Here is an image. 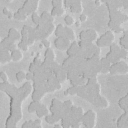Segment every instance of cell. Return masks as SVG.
Returning <instances> with one entry per match:
<instances>
[{"label":"cell","mask_w":128,"mask_h":128,"mask_svg":"<svg viewBox=\"0 0 128 128\" xmlns=\"http://www.w3.org/2000/svg\"><path fill=\"white\" fill-rule=\"evenodd\" d=\"M120 55H121V58L122 59H127L128 58V50L124 49V48H121L120 50Z\"/></svg>","instance_id":"cell-29"},{"label":"cell","mask_w":128,"mask_h":128,"mask_svg":"<svg viewBox=\"0 0 128 128\" xmlns=\"http://www.w3.org/2000/svg\"><path fill=\"white\" fill-rule=\"evenodd\" d=\"M116 121H117V119H116V118H113V119H112V122H116Z\"/></svg>","instance_id":"cell-46"},{"label":"cell","mask_w":128,"mask_h":128,"mask_svg":"<svg viewBox=\"0 0 128 128\" xmlns=\"http://www.w3.org/2000/svg\"><path fill=\"white\" fill-rule=\"evenodd\" d=\"M9 38H11L12 40L14 41H17V40H20L22 39V35H21V32H19L16 28H10L8 30V35H7Z\"/></svg>","instance_id":"cell-9"},{"label":"cell","mask_w":128,"mask_h":128,"mask_svg":"<svg viewBox=\"0 0 128 128\" xmlns=\"http://www.w3.org/2000/svg\"><path fill=\"white\" fill-rule=\"evenodd\" d=\"M18 48H20V49H21L22 51H24V52H27L28 49H29V46H28L27 43H24V42L20 41V42L18 43Z\"/></svg>","instance_id":"cell-26"},{"label":"cell","mask_w":128,"mask_h":128,"mask_svg":"<svg viewBox=\"0 0 128 128\" xmlns=\"http://www.w3.org/2000/svg\"><path fill=\"white\" fill-rule=\"evenodd\" d=\"M41 42H42V44L44 45V47H45L46 49H48V48H50V46H51V43H50V41H49V40H47V39H45V40H42Z\"/></svg>","instance_id":"cell-31"},{"label":"cell","mask_w":128,"mask_h":128,"mask_svg":"<svg viewBox=\"0 0 128 128\" xmlns=\"http://www.w3.org/2000/svg\"><path fill=\"white\" fill-rule=\"evenodd\" d=\"M0 79L2 80V82H8V76L4 71L0 73Z\"/></svg>","instance_id":"cell-30"},{"label":"cell","mask_w":128,"mask_h":128,"mask_svg":"<svg viewBox=\"0 0 128 128\" xmlns=\"http://www.w3.org/2000/svg\"><path fill=\"white\" fill-rule=\"evenodd\" d=\"M97 37L98 34L94 29H87V30H83L79 33V39L80 41L83 40H89L91 42H95V40L97 41Z\"/></svg>","instance_id":"cell-5"},{"label":"cell","mask_w":128,"mask_h":128,"mask_svg":"<svg viewBox=\"0 0 128 128\" xmlns=\"http://www.w3.org/2000/svg\"><path fill=\"white\" fill-rule=\"evenodd\" d=\"M52 5L54 8H64V1L61 0H53Z\"/></svg>","instance_id":"cell-20"},{"label":"cell","mask_w":128,"mask_h":128,"mask_svg":"<svg viewBox=\"0 0 128 128\" xmlns=\"http://www.w3.org/2000/svg\"><path fill=\"white\" fill-rule=\"evenodd\" d=\"M2 12H3V14H4V15H6V16H7L9 19L14 18V14H12V13H11V11H10L8 8L4 7V8H3V10H2Z\"/></svg>","instance_id":"cell-27"},{"label":"cell","mask_w":128,"mask_h":128,"mask_svg":"<svg viewBox=\"0 0 128 128\" xmlns=\"http://www.w3.org/2000/svg\"><path fill=\"white\" fill-rule=\"evenodd\" d=\"M100 103H101V108H107V107H109V101L104 96H101L100 97Z\"/></svg>","instance_id":"cell-24"},{"label":"cell","mask_w":128,"mask_h":128,"mask_svg":"<svg viewBox=\"0 0 128 128\" xmlns=\"http://www.w3.org/2000/svg\"><path fill=\"white\" fill-rule=\"evenodd\" d=\"M16 79L18 82H23L24 79H26V73L24 71H18L16 73Z\"/></svg>","instance_id":"cell-18"},{"label":"cell","mask_w":128,"mask_h":128,"mask_svg":"<svg viewBox=\"0 0 128 128\" xmlns=\"http://www.w3.org/2000/svg\"><path fill=\"white\" fill-rule=\"evenodd\" d=\"M69 94L70 95H77V92H78V86H71L70 88L67 89Z\"/></svg>","instance_id":"cell-28"},{"label":"cell","mask_w":128,"mask_h":128,"mask_svg":"<svg viewBox=\"0 0 128 128\" xmlns=\"http://www.w3.org/2000/svg\"><path fill=\"white\" fill-rule=\"evenodd\" d=\"M31 95H32V101L40 102V101L43 99L45 93H43V92H41V91H38V90H33V92H32Z\"/></svg>","instance_id":"cell-11"},{"label":"cell","mask_w":128,"mask_h":128,"mask_svg":"<svg viewBox=\"0 0 128 128\" xmlns=\"http://www.w3.org/2000/svg\"><path fill=\"white\" fill-rule=\"evenodd\" d=\"M122 8L128 9V0H123L122 1Z\"/></svg>","instance_id":"cell-38"},{"label":"cell","mask_w":128,"mask_h":128,"mask_svg":"<svg viewBox=\"0 0 128 128\" xmlns=\"http://www.w3.org/2000/svg\"><path fill=\"white\" fill-rule=\"evenodd\" d=\"M101 3H102V2H101L100 0H96V1L94 2V4H95L96 6H100V5H101Z\"/></svg>","instance_id":"cell-40"},{"label":"cell","mask_w":128,"mask_h":128,"mask_svg":"<svg viewBox=\"0 0 128 128\" xmlns=\"http://www.w3.org/2000/svg\"><path fill=\"white\" fill-rule=\"evenodd\" d=\"M44 55H45V59H49V60H53V61H55V54H54V51H53L51 48L46 49Z\"/></svg>","instance_id":"cell-16"},{"label":"cell","mask_w":128,"mask_h":128,"mask_svg":"<svg viewBox=\"0 0 128 128\" xmlns=\"http://www.w3.org/2000/svg\"><path fill=\"white\" fill-rule=\"evenodd\" d=\"M12 43H16V41L12 40L11 38H9V37L7 36V37H5V38H3V39L1 40V43H0L1 48H0V49H7V50H8V47H9Z\"/></svg>","instance_id":"cell-10"},{"label":"cell","mask_w":128,"mask_h":128,"mask_svg":"<svg viewBox=\"0 0 128 128\" xmlns=\"http://www.w3.org/2000/svg\"><path fill=\"white\" fill-rule=\"evenodd\" d=\"M33 79H34V74H33L32 72H27V73H26V80L31 81V80H33Z\"/></svg>","instance_id":"cell-33"},{"label":"cell","mask_w":128,"mask_h":128,"mask_svg":"<svg viewBox=\"0 0 128 128\" xmlns=\"http://www.w3.org/2000/svg\"><path fill=\"white\" fill-rule=\"evenodd\" d=\"M120 50L121 48L115 44V43H112L111 46H110V51L106 54V59L111 63V64H114V63H117L119 62L122 58H121V55H120Z\"/></svg>","instance_id":"cell-2"},{"label":"cell","mask_w":128,"mask_h":128,"mask_svg":"<svg viewBox=\"0 0 128 128\" xmlns=\"http://www.w3.org/2000/svg\"><path fill=\"white\" fill-rule=\"evenodd\" d=\"M64 32H65V26H63L62 24H58L56 26V29H55L54 33H55L56 37H62Z\"/></svg>","instance_id":"cell-15"},{"label":"cell","mask_w":128,"mask_h":128,"mask_svg":"<svg viewBox=\"0 0 128 128\" xmlns=\"http://www.w3.org/2000/svg\"><path fill=\"white\" fill-rule=\"evenodd\" d=\"M64 104H65V106H66L67 108H71V107L73 106L72 100H66V101H64Z\"/></svg>","instance_id":"cell-34"},{"label":"cell","mask_w":128,"mask_h":128,"mask_svg":"<svg viewBox=\"0 0 128 128\" xmlns=\"http://www.w3.org/2000/svg\"><path fill=\"white\" fill-rule=\"evenodd\" d=\"M10 61H13L10 51L7 49H0V63L6 64V63H9Z\"/></svg>","instance_id":"cell-7"},{"label":"cell","mask_w":128,"mask_h":128,"mask_svg":"<svg viewBox=\"0 0 128 128\" xmlns=\"http://www.w3.org/2000/svg\"><path fill=\"white\" fill-rule=\"evenodd\" d=\"M87 19H88V16L86 14H80V16H79V21L80 22H86Z\"/></svg>","instance_id":"cell-32"},{"label":"cell","mask_w":128,"mask_h":128,"mask_svg":"<svg viewBox=\"0 0 128 128\" xmlns=\"http://www.w3.org/2000/svg\"><path fill=\"white\" fill-rule=\"evenodd\" d=\"M14 18L18 21H25L27 19V15H22V14H19L18 12H15L14 13Z\"/></svg>","instance_id":"cell-25"},{"label":"cell","mask_w":128,"mask_h":128,"mask_svg":"<svg viewBox=\"0 0 128 128\" xmlns=\"http://www.w3.org/2000/svg\"><path fill=\"white\" fill-rule=\"evenodd\" d=\"M109 73L111 75H125L128 73V63L124 60H120L114 63L109 68Z\"/></svg>","instance_id":"cell-1"},{"label":"cell","mask_w":128,"mask_h":128,"mask_svg":"<svg viewBox=\"0 0 128 128\" xmlns=\"http://www.w3.org/2000/svg\"><path fill=\"white\" fill-rule=\"evenodd\" d=\"M64 21H65V24H66L67 26H71V25L75 24L74 18H73L72 16H70V15H66V16L64 17Z\"/></svg>","instance_id":"cell-19"},{"label":"cell","mask_w":128,"mask_h":128,"mask_svg":"<svg viewBox=\"0 0 128 128\" xmlns=\"http://www.w3.org/2000/svg\"><path fill=\"white\" fill-rule=\"evenodd\" d=\"M41 102H37V101H32L29 105H28V112L29 113H34L37 111L39 105H40Z\"/></svg>","instance_id":"cell-14"},{"label":"cell","mask_w":128,"mask_h":128,"mask_svg":"<svg viewBox=\"0 0 128 128\" xmlns=\"http://www.w3.org/2000/svg\"><path fill=\"white\" fill-rule=\"evenodd\" d=\"M82 123L86 128H94L96 125V114L92 109H89L84 113L82 118Z\"/></svg>","instance_id":"cell-4"},{"label":"cell","mask_w":128,"mask_h":128,"mask_svg":"<svg viewBox=\"0 0 128 128\" xmlns=\"http://www.w3.org/2000/svg\"><path fill=\"white\" fill-rule=\"evenodd\" d=\"M45 120H46V122L48 124H56V122H57L56 119L54 118V116L52 114H49V115L45 116Z\"/></svg>","instance_id":"cell-21"},{"label":"cell","mask_w":128,"mask_h":128,"mask_svg":"<svg viewBox=\"0 0 128 128\" xmlns=\"http://www.w3.org/2000/svg\"><path fill=\"white\" fill-rule=\"evenodd\" d=\"M29 30H30V26L28 25H24L22 27V30H21L22 38H29Z\"/></svg>","instance_id":"cell-17"},{"label":"cell","mask_w":128,"mask_h":128,"mask_svg":"<svg viewBox=\"0 0 128 128\" xmlns=\"http://www.w3.org/2000/svg\"><path fill=\"white\" fill-rule=\"evenodd\" d=\"M10 128H17V127H16V126H15V127H10Z\"/></svg>","instance_id":"cell-48"},{"label":"cell","mask_w":128,"mask_h":128,"mask_svg":"<svg viewBox=\"0 0 128 128\" xmlns=\"http://www.w3.org/2000/svg\"><path fill=\"white\" fill-rule=\"evenodd\" d=\"M114 39H115L114 33L111 30H108L103 35H101L100 38L96 41V46H98L99 48L100 47H107V46L110 47L111 44L114 43Z\"/></svg>","instance_id":"cell-3"},{"label":"cell","mask_w":128,"mask_h":128,"mask_svg":"<svg viewBox=\"0 0 128 128\" xmlns=\"http://www.w3.org/2000/svg\"><path fill=\"white\" fill-rule=\"evenodd\" d=\"M68 94H69L68 90H65V91H64V95H68Z\"/></svg>","instance_id":"cell-45"},{"label":"cell","mask_w":128,"mask_h":128,"mask_svg":"<svg viewBox=\"0 0 128 128\" xmlns=\"http://www.w3.org/2000/svg\"><path fill=\"white\" fill-rule=\"evenodd\" d=\"M100 63H101V65H102V67H106V68H110V66L112 65V64L106 59V57L100 58Z\"/></svg>","instance_id":"cell-23"},{"label":"cell","mask_w":128,"mask_h":128,"mask_svg":"<svg viewBox=\"0 0 128 128\" xmlns=\"http://www.w3.org/2000/svg\"><path fill=\"white\" fill-rule=\"evenodd\" d=\"M71 41L67 38L64 37H56V39L54 40V45L56 47V49L60 50V51H64V50H68V48L71 45Z\"/></svg>","instance_id":"cell-6"},{"label":"cell","mask_w":128,"mask_h":128,"mask_svg":"<svg viewBox=\"0 0 128 128\" xmlns=\"http://www.w3.org/2000/svg\"><path fill=\"white\" fill-rule=\"evenodd\" d=\"M108 72H109V68L102 67V69H101V72H100V73H102V74H106V73H108Z\"/></svg>","instance_id":"cell-39"},{"label":"cell","mask_w":128,"mask_h":128,"mask_svg":"<svg viewBox=\"0 0 128 128\" xmlns=\"http://www.w3.org/2000/svg\"><path fill=\"white\" fill-rule=\"evenodd\" d=\"M65 12V8H59L58 9V13H57V16H62Z\"/></svg>","instance_id":"cell-36"},{"label":"cell","mask_w":128,"mask_h":128,"mask_svg":"<svg viewBox=\"0 0 128 128\" xmlns=\"http://www.w3.org/2000/svg\"><path fill=\"white\" fill-rule=\"evenodd\" d=\"M79 50H80V46H79L78 42L75 40V41H73V42L71 43L70 47L68 48V50H67L66 52H67L68 57H73V56L77 55V53L79 52Z\"/></svg>","instance_id":"cell-8"},{"label":"cell","mask_w":128,"mask_h":128,"mask_svg":"<svg viewBox=\"0 0 128 128\" xmlns=\"http://www.w3.org/2000/svg\"><path fill=\"white\" fill-rule=\"evenodd\" d=\"M58 9L59 8H52V10H51V12H50V14H51V16H53V17H55V16H57V13H58Z\"/></svg>","instance_id":"cell-35"},{"label":"cell","mask_w":128,"mask_h":128,"mask_svg":"<svg viewBox=\"0 0 128 128\" xmlns=\"http://www.w3.org/2000/svg\"><path fill=\"white\" fill-rule=\"evenodd\" d=\"M43 47H44V45H43V44H42V42H41V43L39 44V48H40V49H42Z\"/></svg>","instance_id":"cell-44"},{"label":"cell","mask_w":128,"mask_h":128,"mask_svg":"<svg viewBox=\"0 0 128 128\" xmlns=\"http://www.w3.org/2000/svg\"><path fill=\"white\" fill-rule=\"evenodd\" d=\"M31 17H32V21H33V23L36 24V26H37V25L40 23V15H38L37 12H34V13L31 15Z\"/></svg>","instance_id":"cell-22"},{"label":"cell","mask_w":128,"mask_h":128,"mask_svg":"<svg viewBox=\"0 0 128 128\" xmlns=\"http://www.w3.org/2000/svg\"><path fill=\"white\" fill-rule=\"evenodd\" d=\"M80 23H81V22H80L79 20H78V21H75V26H76V27H80V25H81Z\"/></svg>","instance_id":"cell-42"},{"label":"cell","mask_w":128,"mask_h":128,"mask_svg":"<svg viewBox=\"0 0 128 128\" xmlns=\"http://www.w3.org/2000/svg\"><path fill=\"white\" fill-rule=\"evenodd\" d=\"M11 57H12V60H13V61L18 62V61L22 60V58H23V54H22V52H21L20 49H16L15 51L11 52Z\"/></svg>","instance_id":"cell-12"},{"label":"cell","mask_w":128,"mask_h":128,"mask_svg":"<svg viewBox=\"0 0 128 128\" xmlns=\"http://www.w3.org/2000/svg\"><path fill=\"white\" fill-rule=\"evenodd\" d=\"M72 128H81V127H80V123H77V124H74V125L72 126Z\"/></svg>","instance_id":"cell-41"},{"label":"cell","mask_w":128,"mask_h":128,"mask_svg":"<svg viewBox=\"0 0 128 128\" xmlns=\"http://www.w3.org/2000/svg\"><path fill=\"white\" fill-rule=\"evenodd\" d=\"M37 128H43V126H42V125H39V126H38Z\"/></svg>","instance_id":"cell-47"},{"label":"cell","mask_w":128,"mask_h":128,"mask_svg":"<svg viewBox=\"0 0 128 128\" xmlns=\"http://www.w3.org/2000/svg\"><path fill=\"white\" fill-rule=\"evenodd\" d=\"M35 41H36V40H35L34 38H29V39H28V42H27L28 46H32V45L35 43Z\"/></svg>","instance_id":"cell-37"},{"label":"cell","mask_w":128,"mask_h":128,"mask_svg":"<svg viewBox=\"0 0 128 128\" xmlns=\"http://www.w3.org/2000/svg\"><path fill=\"white\" fill-rule=\"evenodd\" d=\"M53 128H62V126H61V125H59V124H55Z\"/></svg>","instance_id":"cell-43"},{"label":"cell","mask_w":128,"mask_h":128,"mask_svg":"<svg viewBox=\"0 0 128 128\" xmlns=\"http://www.w3.org/2000/svg\"><path fill=\"white\" fill-rule=\"evenodd\" d=\"M65 33H66V37H67L71 42L75 41L76 35H75V32H74L71 28H69L68 26H65Z\"/></svg>","instance_id":"cell-13"}]
</instances>
